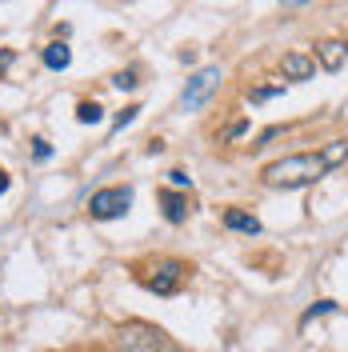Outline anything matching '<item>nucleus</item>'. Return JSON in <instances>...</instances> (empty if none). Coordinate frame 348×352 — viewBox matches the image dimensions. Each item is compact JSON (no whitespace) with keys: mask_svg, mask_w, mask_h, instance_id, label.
<instances>
[{"mask_svg":"<svg viewBox=\"0 0 348 352\" xmlns=\"http://www.w3.org/2000/svg\"><path fill=\"white\" fill-rule=\"evenodd\" d=\"M348 156V140H332L325 153H292V156H281L264 168V184L268 188H308L316 184L328 168H336L340 160Z\"/></svg>","mask_w":348,"mask_h":352,"instance_id":"nucleus-1","label":"nucleus"},{"mask_svg":"<svg viewBox=\"0 0 348 352\" xmlns=\"http://www.w3.org/2000/svg\"><path fill=\"white\" fill-rule=\"evenodd\" d=\"M217 88H220V68L217 65L193 72V76H188V85H184V92H180V109H184V112L204 109V104L213 100V92H217Z\"/></svg>","mask_w":348,"mask_h":352,"instance_id":"nucleus-2","label":"nucleus"},{"mask_svg":"<svg viewBox=\"0 0 348 352\" xmlns=\"http://www.w3.org/2000/svg\"><path fill=\"white\" fill-rule=\"evenodd\" d=\"M116 349L120 352H168V340L153 324H129L116 336Z\"/></svg>","mask_w":348,"mask_h":352,"instance_id":"nucleus-3","label":"nucleus"},{"mask_svg":"<svg viewBox=\"0 0 348 352\" xmlns=\"http://www.w3.org/2000/svg\"><path fill=\"white\" fill-rule=\"evenodd\" d=\"M132 204V188H124V184H112V188H100V192H92V200H88V212L96 220H116L124 217Z\"/></svg>","mask_w":348,"mask_h":352,"instance_id":"nucleus-4","label":"nucleus"},{"mask_svg":"<svg viewBox=\"0 0 348 352\" xmlns=\"http://www.w3.org/2000/svg\"><path fill=\"white\" fill-rule=\"evenodd\" d=\"M184 276H188V264H180V261H160V264H156V276H149L144 285L153 288L156 296H173L176 288L184 285Z\"/></svg>","mask_w":348,"mask_h":352,"instance_id":"nucleus-5","label":"nucleus"},{"mask_svg":"<svg viewBox=\"0 0 348 352\" xmlns=\"http://www.w3.org/2000/svg\"><path fill=\"white\" fill-rule=\"evenodd\" d=\"M316 72V60L308 52H288L284 56V80H312Z\"/></svg>","mask_w":348,"mask_h":352,"instance_id":"nucleus-6","label":"nucleus"},{"mask_svg":"<svg viewBox=\"0 0 348 352\" xmlns=\"http://www.w3.org/2000/svg\"><path fill=\"white\" fill-rule=\"evenodd\" d=\"M316 60H320V68H328V72H340L345 60H348V44L345 41H325L316 48Z\"/></svg>","mask_w":348,"mask_h":352,"instance_id":"nucleus-7","label":"nucleus"},{"mask_svg":"<svg viewBox=\"0 0 348 352\" xmlns=\"http://www.w3.org/2000/svg\"><path fill=\"white\" fill-rule=\"evenodd\" d=\"M224 224H228L232 232H248V236H257V232H261V220H257V217H248V212H240V208L224 212Z\"/></svg>","mask_w":348,"mask_h":352,"instance_id":"nucleus-8","label":"nucleus"},{"mask_svg":"<svg viewBox=\"0 0 348 352\" xmlns=\"http://www.w3.org/2000/svg\"><path fill=\"white\" fill-rule=\"evenodd\" d=\"M44 65L48 68H56V72H65L68 65H72V52H68V44H48V48H44Z\"/></svg>","mask_w":348,"mask_h":352,"instance_id":"nucleus-9","label":"nucleus"},{"mask_svg":"<svg viewBox=\"0 0 348 352\" xmlns=\"http://www.w3.org/2000/svg\"><path fill=\"white\" fill-rule=\"evenodd\" d=\"M160 204H164V217L173 220V224H180V220L188 217V208H184V197H176V192H160Z\"/></svg>","mask_w":348,"mask_h":352,"instance_id":"nucleus-10","label":"nucleus"},{"mask_svg":"<svg viewBox=\"0 0 348 352\" xmlns=\"http://www.w3.org/2000/svg\"><path fill=\"white\" fill-rule=\"evenodd\" d=\"M100 116H105V112H100V104H88V100L76 109V120H80V124H96Z\"/></svg>","mask_w":348,"mask_h":352,"instance_id":"nucleus-11","label":"nucleus"},{"mask_svg":"<svg viewBox=\"0 0 348 352\" xmlns=\"http://www.w3.org/2000/svg\"><path fill=\"white\" fill-rule=\"evenodd\" d=\"M325 312H336V300H316V305H312V308L305 312V316H301V324L316 320V316H325Z\"/></svg>","mask_w":348,"mask_h":352,"instance_id":"nucleus-12","label":"nucleus"},{"mask_svg":"<svg viewBox=\"0 0 348 352\" xmlns=\"http://www.w3.org/2000/svg\"><path fill=\"white\" fill-rule=\"evenodd\" d=\"M136 112H140V109H136V104H129V109H124L120 116H116V120H112V132H120L124 124H132V120H136Z\"/></svg>","mask_w":348,"mask_h":352,"instance_id":"nucleus-13","label":"nucleus"},{"mask_svg":"<svg viewBox=\"0 0 348 352\" xmlns=\"http://www.w3.org/2000/svg\"><path fill=\"white\" fill-rule=\"evenodd\" d=\"M116 88H136V76L132 72H116V80H112Z\"/></svg>","mask_w":348,"mask_h":352,"instance_id":"nucleus-14","label":"nucleus"},{"mask_svg":"<svg viewBox=\"0 0 348 352\" xmlns=\"http://www.w3.org/2000/svg\"><path fill=\"white\" fill-rule=\"evenodd\" d=\"M276 92H281V88H257V92H252V100H257V104H261V100H272V96H276Z\"/></svg>","mask_w":348,"mask_h":352,"instance_id":"nucleus-15","label":"nucleus"},{"mask_svg":"<svg viewBox=\"0 0 348 352\" xmlns=\"http://www.w3.org/2000/svg\"><path fill=\"white\" fill-rule=\"evenodd\" d=\"M168 176H173V184H176V188H188V184H193V176H184L180 168H176V173H168Z\"/></svg>","mask_w":348,"mask_h":352,"instance_id":"nucleus-16","label":"nucleus"},{"mask_svg":"<svg viewBox=\"0 0 348 352\" xmlns=\"http://www.w3.org/2000/svg\"><path fill=\"white\" fill-rule=\"evenodd\" d=\"M48 153H52V148H48V140H36V160H48Z\"/></svg>","mask_w":348,"mask_h":352,"instance_id":"nucleus-17","label":"nucleus"},{"mask_svg":"<svg viewBox=\"0 0 348 352\" xmlns=\"http://www.w3.org/2000/svg\"><path fill=\"white\" fill-rule=\"evenodd\" d=\"M4 188H8V173H4V168H0V192H4Z\"/></svg>","mask_w":348,"mask_h":352,"instance_id":"nucleus-18","label":"nucleus"},{"mask_svg":"<svg viewBox=\"0 0 348 352\" xmlns=\"http://www.w3.org/2000/svg\"><path fill=\"white\" fill-rule=\"evenodd\" d=\"M284 4H308V0H284Z\"/></svg>","mask_w":348,"mask_h":352,"instance_id":"nucleus-19","label":"nucleus"},{"mask_svg":"<svg viewBox=\"0 0 348 352\" xmlns=\"http://www.w3.org/2000/svg\"><path fill=\"white\" fill-rule=\"evenodd\" d=\"M168 352H173V349H168Z\"/></svg>","mask_w":348,"mask_h":352,"instance_id":"nucleus-20","label":"nucleus"}]
</instances>
